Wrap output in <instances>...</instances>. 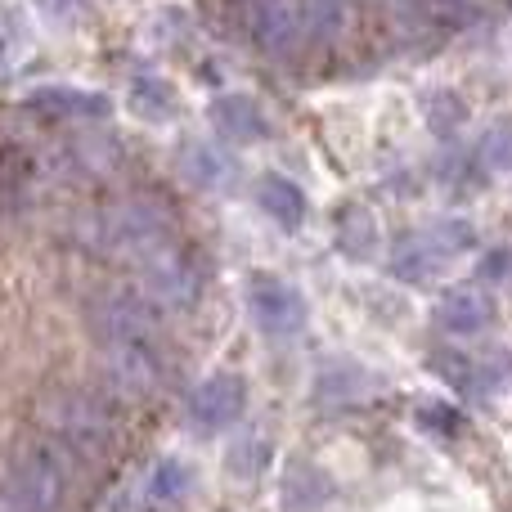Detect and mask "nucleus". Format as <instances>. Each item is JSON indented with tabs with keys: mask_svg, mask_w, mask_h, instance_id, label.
<instances>
[{
	"mask_svg": "<svg viewBox=\"0 0 512 512\" xmlns=\"http://www.w3.org/2000/svg\"><path fill=\"white\" fill-rule=\"evenodd\" d=\"M77 234L90 252L140 265L149 252L176 243V212H171L167 198L135 194V198H117V203H108V207H95V212L81 221Z\"/></svg>",
	"mask_w": 512,
	"mask_h": 512,
	"instance_id": "1",
	"label": "nucleus"
},
{
	"mask_svg": "<svg viewBox=\"0 0 512 512\" xmlns=\"http://www.w3.org/2000/svg\"><path fill=\"white\" fill-rule=\"evenodd\" d=\"M45 441L68 459H104L117 441V405L95 387H63L41 400Z\"/></svg>",
	"mask_w": 512,
	"mask_h": 512,
	"instance_id": "2",
	"label": "nucleus"
},
{
	"mask_svg": "<svg viewBox=\"0 0 512 512\" xmlns=\"http://www.w3.org/2000/svg\"><path fill=\"white\" fill-rule=\"evenodd\" d=\"M68 495V454L50 441L23 445L0 468V512H54Z\"/></svg>",
	"mask_w": 512,
	"mask_h": 512,
	"instance_id": "3",
	"label": "nucleus"
},
{
	"mask_svg": "<svg viewBox=\"0 0 512 512\" xmlns=\"http://www.w3.org/2000/svg\"><path fill=\"white\" fill-rule=\"evenodd\" d=\"M207 288V265L198 261L194 248L185 243H167V248L149 252L140 261V297L149 301L153 310H189L198 306Z\"/></svg>",
	"mask_w": 512,
	"mask_h": 512,
	"instance_id": "4",
	"label": "nucleus"
},
{
	"mask_svg": "<svg viewBox=\"0 0 512 512\" xmlns=\"http://www.w3.org/2000/svg\"><path fill=\"white\" fill-rule=\"evenodd\" d=\"M90 328L104 346H162L158 310L135 292H104L90 301Z\"/></svg>",
	"mask_w": 512,
	"mask_h": 512,
	"instance_id": "5",
	"label": "nucleus"
},
{
	"mask_svg": "<svg viewBox=\"0 0 512 512\" xmlns=\"http://www.w3.org/2000/svg\"><path fill=\"white\" fill-rule=\"evenodd\" d=\"M472 243V230L463 221H441V225H427L418 234H405L391 252V274L405 283H423L441 270L445 261H454L463 248Z\"/></svg>",
	"mask_w": 512,
	"mask_h": 512,
	"instance_id": "6",
	"label": "nucleus"
},
{
	"mask_svg": "<svg viewBox=\"0 0 512 512\" xmlns=\"http://www.w3.org/2000/svg\"><path fill=\"white\" fill-rule=\"evenodd\" d=\"M167 378V346H104V382L113 396L144 400Z\"/></svg>",
	"mask_w": 512,
	"mask_h": 512,
	"instance_id": "7",
	"label": "nucleus"
},
{
	"mask_svg": "<svg viewBox=\"0 0 512 512\" xmlns=\"http://www.w3.org/2000/svg\"><path fill=\"white\" fill-rule=\"evenodd\" d=\"M248 310L265 337H297L306 328V301H301V292L283 279H270V274L248 283Z\"/></svg>",
	"mask_w": 512,
	"mask_h": 512,
	"instance_id": "8",
	"label": "nucleus"
},
{
	"mask_svg": "<svg viewBox=\"0 0 512 512\" xmlns=\"http://www.w3.org/2000/svg\"><path fill=\"white\" fill-rule=\"evenodd\" d=\"M243 405H248V387L239 373H216L189 396V423L198 432H225L243 418Z\"/></svg>",
	"mask_w": 512,
	"mask_h": 512,
	"instance_id": "9",
	"label": "nucleus"
},
{
	"mask_svg": "<svg viewBox=\"0 0 512 512\" xmlns=\"http://www.w3.org/2000/svg\"><path fill=\"white\" fill-rule=\"evenodd\" d=\"M27 108L50 122H90V117H108V99L95 90H72V86H45L27 95Z\"/></svg>",
	"mask_w": 512,
	"mask_h": 512,
	"instance_id": "10",
	"label": "nucleus"
},
{
	"mask_svg": "<svg viewBox=\"0 0 512 512\" xmlns=\"http://www.w3.org/2000/svg\"><path fill=\"white\" fill-rule=\"evenodd\" d=\"M252 32L265 50L283 54L292 45L306 41V27H301V0H261L252 9Z\"/></svg>",
	"mask_w": 512,
	"mask_h": 512,
	"instance_id": "11",
	"label": "nucleus"
},
{
	"mask_svg": "<svg viewBox=\"0 0 512 512\" xmlns=\"http://www.w3.org/2000/svg\"><path fill=\"white\" fill-rule=\"evenodd\" d=\"M490 319H495V301H490L481 288H454V292H445L441 306H436V324H441V333H450V337L481 333Z\"/></svg>",
	"mask_w": 512,
	"mask_h": 512,
	"instance_id": "12",
	"label": "nucleus"
},
{
	"mask_svg": "<svg viewBox=\"0 0 512 512\" xmlns=\"http://www.w3.org/2000/svg\"><path fill=\"white\" fill-rule=\"evenodd\" d=\"M256 203H261V212L270 216L274 225H283V230H301V221H306V194L283 176H265L261 185H256Z\"/></svg>",
	"mask_w": 512,
	"mask_h": 512,
	"instance_id": "13",
	"label": "nucleus"
},
{
	"mask_svg": "<svg viewBox=\"0 0 512 512\" xmlns=\"http://www.w3.org/2000/svg\"><path fill=\"white\" fill-rule=\"evenodd\" d=\"M212 122L221 135H230V140L239 144H252L265 135V113L252 104L248 95H221L212 104Z\"/></svg>",
	"mask_w": 512,
	"mask_h": 512,
	"instance_id": "14",
	"label": "nucleus"
},
{
	"mask_svg": "<svg viewBox=\"0 0 512 512\" xmlns=\"http://www.w3.org/2000/svg\"><path fill=\"white\" fill-rule=\"evenodd\" d=\"M32 176H36L32 162L18 149L0 144V216L23 212V207L32 203Z\"/></svg>",
	"mask_w": 512,
	"mask_h": 512,
	"instance_id": "15",
	"label": "nucleus"
},
{
	"mask_svg": "<svg viewBox=\"0 0 512 512\" xmlns=\"http://www.w3.org/2000/svg\"><path fill=\"white\" fill-rule=\"evenodd\" d=\"M189 490H194V472H189V463H180V459H162L158 468H153L144 499H149L153 508L167 512V508H180V504H185Z\"/></svg>",
	"mask_w": 512,
	"mask_h": 512,
	"instance_id": "16",
	"label": "nucleus"
},
{
	"mask_svg": "<svg viewBox=\"0 0 512 512\" xmlns=\"http://www.w3.org/2000/svg\"><path fill=\"white\" fill-rule=\"evenodd\" d=\"M32 27L18 9H0V77H9L14 68H23V59L32 54Z\"/></svg>",
	"mask_w": 512,
	"mask_h": 512,
	"instance_id": "17",
	"label": "nucleus"
},
{
	"mask_svg": "<svg viewBox=\"0 0 512 512\" xmlns=\"http://www.w3.org/2000/svg\"><path fill=\"white\" fill-rule=\"evenodd\" d=\"M369 387H373V378L351 360L346 364H324V369H319V382H315L319 400H360Z\"/></svg>",
	"mask_w": 512,
	"mask_h": 512,
	"instance_id": "18",
	"label": "nucleus"
},
{
	"mask_svg": "<svg viewBox=\"0 0 512 512\" xmlns=\"http://www.w3.org/2000/svg\"><path fill=\"white\" fill-rule=\"evenodd\" d=\"M131 108H135L140 117H149V122L176 117V90H171V81L140 72V77L131 81Z\"/></svg>",
	"mask_w": 512,
	"mask_h": 512,
	"instance_id": "19",
	"label": "nucleus"
},
{
	"mask_svg": "<svg viewBox=\"0 0 512 512\" xmlns=\"http://www.w3.org/2000/svg\"><path fill=\"white\" fill-rule=\"evenodd\" d=\"M185 176L194 180L198 189L221 185V176H225V158H221L216 149H207V144H189V149H185Z\"/></svg>",
	"mask_w": 512,
	"mask_h": 512,
	"instance_id": "20",
	"label": "nucleus"
},
{
	"mask_svg": "<svg viewBox=\"0 0 512 512\" xmlns=\"http://www.w3.org/2000/svg\"><path fill=\"white\" fill-rule=\"evenodd\" d=\"M463 117H468V108H463V99L454 90H436L427 99V122H432L436 135H450L454 126H463Z\"/></svg>",
	"mask_w": 512,
	"mask_h": 512,
	"instance_id": "21",
	"label": "nucleus"
},
{
	"mask_svg": "<svg viewBox=\"0 0 512 512\" xmlns=\"http://www.w3.org/2000/svg\"><path fill=\"white\" fill-rule=\"evenodd\" d=\"M477 162L481 171H512V126H499V131H490L481 140Z\"/></svg>",
	"mask_w": 512,
	"mask_h": 512,
	"instance_id": "22",
	"label": "nucleus"
}]
</instances>
